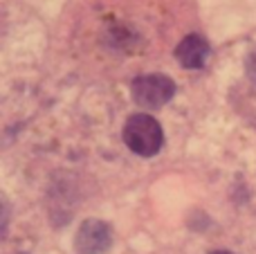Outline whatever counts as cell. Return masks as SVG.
Here are the masks:
<instances>
[{
	"instance_id": "6da1fadb",
	"label": "cell",
	"mask_w": 256,
	"mask_h": 254,
	"mask_svg": "<svg viewBox=\"0 0 256 254\" xmlns=\"http://www.w3.org/2000/svg\"><path fill=\"white\" fill-rule=\"evenodd\" d=\"M122 140L135 156L153 158L164 146V130L155 117L146 115V112H137L126 120Z\"/></svg>"
},
{
	"instance_id": "7a4b0ae2",
	"label": "cell",
	"mask_w": 256,
	"mask_h": 254,
	"mask_svg": "<svg viewBox=\"0 0 256 254\" xmlns=\"http://www.w3.org/2000/svg\"><path fill=\"white\" fill-rule=\"evenodd\" d=\"M130 94L142 108H162L176 94V84L166 74H142L132 79Z\"/></svg>"
},
{
	"instance_id": "3957f363",
	"label": "cell",
	"mask_w": 256,
	"mask_h": 254,
	"mask_svg": "<svg viewBox=\"0 0 256 254\" xmlns=\"http://www.w3.org/2000/svg\"><path fill=\"white\" fill-rule=\"evenodd\" d=\"M112 246V230L99 218H88L81 223L74 236V248L79 254H104Z\"/></svg>"
},
{
	"instance_id": "277c9868",
	"label": "cell",
	"mask_w": 256,
	"mask_h": 254,
	"mask_svg": "<svg viewBox=\"0 0 256 254\" xmlns=\"http://www.w3.org/2000/svg\"><path fill=\"white\" fill-rule=\"evenodd\" d=\"M209 40L204 38L202 34H186L180 43L176 45V58L180 61L182 68L186 70H200L204 68L209 58Z\"/></svg>"
},
{
	"instance_id": "5b68a950",
	"label": "cell",
	"mask_w": 256,
	"mask_h": 254,
	"mask_svg": "<svg viewBox=\"0 0 256 254\" xmlns=\"http://www.w3.org/2000/svg\"><path fill=\"white\" fill-rule=\"evenodd\" d=\"M245 70H248L250 79L256 81V50H252L248 56V61H245Z\"/></svg>"
},
{
	"instance_id": "8992f818",
	"label": "cell",
	"mask_w": 256,
	"mask_h": 254,
	"mask_svg": "<svg viewBox=\"0 0 256 254\" xmlns=\"http://www.w3.org/2000/svg\"><path fill=\"white\" fill-rule=\"evenodd\" d=\"M212 254H232V252H227V250H216V252H212Z\"/></svg>"
}]
</instances>
